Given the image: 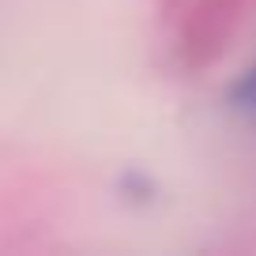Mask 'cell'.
Returning a JSON list of instances; mask_svg holds the SVG:
<instances>
[{
	"instance_id": "1",
	"label": "cell",
	"mask_w": 256,
	"mask_h": 256,
	"mask_svg": "<svg viewBox=\"0 0 256 256\" xmlns=\"http://www.w3.org/2000/svg\"><path fill=\"white\" fill-rule=\"evenodd\" d=\"M230 98L241 106V110H256V72L241 76V83L230 90Z\"/></svg>"
}]
</instances>
